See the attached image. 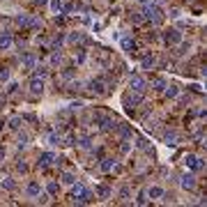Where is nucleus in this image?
<instances>
[{"instance_id": "nucleus-20", "label": "nucleus", "mask_w": 207, "mask_h": 207, "mask_svg": "<svg viewBox=\"0 0 207 207\" xmlns=\"http://www.w3.org/2000/svg\"><path fill=\"white\" fill-rule=\"evenodd\" d=\"M51 5H53V9H60V7H62V3H60V0H53Z\"/></svg>"}, {"instance_id": "nucleus-12", "label": "nucleus", "mask_w": 207, "mask_h": 207, "mask_svg": "<svg viewBox=\"0 0 207 207\" xmlns=\"http://www.w3.org/2000/svg\"><path fill=\"white\" fill-rule=\"evenodd\" d=\"M122 46L127 48V51H134V48H136V44L131 42V39H124V42H122Z\"/></svg>"}, {"instance_id": "nucleus-19", "label": "nucleus", "mask_w": 207, "mask_h": 207, "mask_svg": "<svg viewBox=\"0 0 207 207\" xmlns=\"http://www.w3.org/2000/svg\"><path fill=\"white\" fill-rule=\"evenodd\" d=\"M7 76H9V71H7V69H5V67H3V69H0V81H5V78H7Z\"/></svg>"}, {"instance_id": "nucleus-16", "label": "nucleus", "mask_w": 207, "mask_h": 207, "mask_svg": "<svg viewBox=\"0 0 207 207\" xmlns=\"http://www.w3.org/2000/svg\"><path fill=\"white\" fill-rule=\"evenodd\" d=\"M113 164H115V161H113V159H104V164H101V168H104V171H108V168H110V166H113Z\"/></svg>"}, {"instance_id": "nucleus-5", "label": "nucleus", "mask_w": 207, "mask_h": 207, "mask_svg": "<svg viewBox=\"0 0 207 207\" xmlns=\"http://www.w3.org/2000/svg\"><path fill=\"white\" fill-rule=\"evenodd\" d=\"M53 154H51V152H46V154H42V157H39V166L42 168H46V166H51V164H53Z\"/></svg>"}, {"instance_id": "nucleus-8", "label": "nucleus", "mask_w": 207, "mask_h": 207, "mask_svg": "<svg viewBox=\"0 0 207 207\" xmlns=\"http://www.w3.org/2000/svg\"><path fill=\"white\" fill-rule=\"evenodd\" d=\"M28 193H30V196H39V193H42L39 184H37V182H30V184H28Z\"/></svg>"}, {"instance_id": "nucleus-2", "label": "nucleus", "mask_w": 207, "mask_h": 207, "mask_svg": "<svg viewBox=\"0 0 207 207\" xmlns=\"http://www.w3.org/2000/svg\"><path fill=\"white\" fill-rule=\"evenodd\" d=\"M147 19L154 21V23H161V21H164V12H161L157 5H150L147 7Z\"/></svg>"}, {"instance_id": "nucleus-14", "label": "nucleus", "mask_w": 207, "mask_h": 207, "mask_svg": "<svg viewBox=\"0 0 207 207\" xmlns=\"http://www.w3.org/2000/svg\"><path fill=\"white\" fill-rule=\"evenodd\" d=\"M62 182H64V184H74V182H76V180H74V175H69V173H64V175H62Z\"/></svg>"}, {"instance_id": "nucleus-21", "label": "nucleus", "mask_w": 207, "mask_h": 207, "mask_svg": "<svg viewBox=\"0 0 207 207\" xmlns=\"http://www.w3.org/2000/svg\"><path fill=\"white\" fill-rule=\"evenodd\" d=\"M37 3H39V5H44V3H46V0H37Z\"/></svg>"}, {"instance_id": "nucleus-13", "label": "nucleus", "mask_w": 207, "mask_h": 207, "mask_svg": "<svg viewBox=\"0 0 207 207\" xmlns=\"http://www.w3.org/2000/svg\"><path fill=\"white\" fill-rule=\"evenodd\" d=\"M23 64H25V67H32V64H35V58L32 55H23Z\"/></svg>"}, {"instance_id": "nucleus-10", "label": "nucleus", "mask_w": 207, "mask_h": 207, "mask_svg": "<svg viewBox=\"0 0 207 207\" xmlns=\"http://www.w3.org/2000/svg\"><path fill=\"white\" fill-rule=\"evenodd\" d=\"M150 196H152V198H161V196H164V189L152 187V189H150Z\"/></svg>"}, {"instance_id": "nucleus-22", "label": "nucleus", "mask_w": 207, "mask_h": 207, "mask_svg": "<svg viewBox=\"0 0 207 207\" xmlns=\"http://www.w3.org/2000/svg\"><path fill=\"white\" fill-rule=\"evenodd\" d=\"M0 159H3V150H0Z\"/></svg>"}, {"instance_id": "nucleus-4", "label": "nucleus", "mask_w": 207, "mask_h": 207, "mask_svg": "<svg viewBox=\"0 0 207 207\" xmlns=\"http://www.w3.org/2000/svg\"><path fill=\"white\" fill-rule=\"evenodd\" d=\"M138 101H140V94H127V97H124V104H127V108H129V110L134 108Z\"/></svg>"}, {"instance_id": "nucleus-18", "label": "nucleus", "mask_w": 207, "mask_h": 207, "mask_svg": "<svg viewBox=\"0 0 207 207\" xmlns=\"http://www.w3.org/2000/svg\"><path fill=\"white\" fill-rule=\"evenodd\" d=\"M175 94H177V87L171 85V90H166V97H175Z\"/></svg>"}, {"instance_id": "nucleus-11", "label": "nucleus", "mask_w": 207, "mask_h": 207, "mask_svg": "<svg viewBox=\"0 0 207 207\" xmlns=\"http://www.w3.org/2000/svg\"><path fill=\"white\" fill-rule=\"evenodd\" d=\"M32 92H42V81H37V78H32Z\"/></svg>"}, {"instance_id": "nucleus-6", "label": "nucleus", "mask_w": 207, "mask_h": 207, "mask_svg": "<svg viewBox=\"0 0 207 207\" xmlns=\"http://www.w3.org/2000/svg\"><path fill=\"white\" fill-rule=\"evenodd\" d=\"M164 39H166L168 44H177V42H180V32H177V30H168Z\"/></svg>"}, {"instance_id": "nucleus-7", "label": "nucleus", "mask_w": 207, "mask_h": 207, "mask_svg": "<svg viewBox=\"0 0 207 207\" xmlns=\"http://www.w3.org/2000/svg\"><path fill=\"white\" fill-rule=\"evenodd\" d=\"M9 44H12V35L9 32H3V35H0V48H7Z\"/></svg>"}, {"instance_id": "nucleus-9", "label": "nucleus", "mask_w": 207, "mask_h": 207, "mask_svg": "<svg viewBox=\"0 0 207 207\" xmlns=\"http://www.w3.org/2000/svg\"><path fill=\"white\" fill-rule=\"evenodd\" d=\"M193 184H196V182H193V177H191V175H187V177L182 180V187H184V189H193Z\"/></svg>"}, {"instance_id": "nucleus-17", "label": "nucleus", "mask_w": 207, "mask_h": 207, "mask_svg": "<svg viewBox=\"0 0 207 207\" xmlns=\"http://www.w3.org/2000/svg\"><path fill=\"white\" fill-rule=\"evenodd\" d=\"M48 193H51V196H55V193H58V184H55V182H51V184H48Z\"/></svg>"}, {"instance_id": "nucleus-3", "label": "nucleus", "mask_w": 207, "mask_h": 207, "mask_svg": "<svg viewBox=\"0 0 207 207\" xmlns=\"http://www.w3.org/2000/svg\"><path fill=\"white\" fill-rule=\"evenodd\" d=\"M129 85H131V90H134V92H143L145 90V81L140 78V76H134V78L129 81Z\"/></svg>"}, {"instance_id": "nucleus-15", "label": "nucleus", "mask_w": 207, "mask_h": 207, "mask_svg": "<svg viewBox=\"0 0 207 207\" xmlns=\"http://www.w3.org/2000/svg\"><path fill=\"white\" fill-rule=\"evenodd\" d=\"M152 64H154V58H152V55H150V58H145V60H143V67H145V69H150Z\"/></svg>"}, {"instance_id": "nucleus-1", "label": "nucleus", "mask_w": 207, "mask_h": 207, "mask_svg": "<svg viewBox=\"0 0 207 207\" xmlns=\"http://www.w3.org/2000/svg\"><path fill=\"white\" fill-rule=\"evenodd\" d=\"M71 196H74V200H78V203H90L92 200V193L83 187V184H76L74 191H71Z\"/></svg>"}]
</instances>
